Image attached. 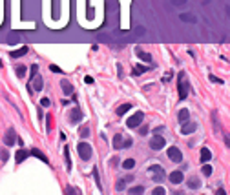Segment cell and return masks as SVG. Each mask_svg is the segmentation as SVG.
Segmentation results:
<instances>
[{"label":"cell","mask_w":230,"mask_h":195,"mask_svg":"<svg viewBox=\"0 0 230 195\" xmlns=\"http://www.w3.org/2000/svg\"><path fill=\"white\" fill-rule=\"evenodd\" d=\"M177 89H179V99H181V100L186 99L188 93H190V82H188V78H186V73H185V71H181V73L177 75Z\"/></svg>","instance_id":"cell-1"},{"label":"cell","mask_w":230,"mask_h":195,"mask_svg":"<svg viewBox=\"0 0 230 195\" xmlns=\"http://www.w3.org/2000/svg\"><path fill=\"white\" fill-rule=\"evenodd\" d=\"M148 173H150V177H152V181H154V183H163V181L166 179L165 168H163V166H159V164H152V166L148 168Z\"/></svg>","instance_id":"cell-2"},{"label":"cell","mask_w":230,"mask_h":195,"mask_svg":"<svg viewBox=\"0 0 230 195\" xmlns=\"http://www.w3.org/2000/svg\"><path fill=\"white\" fill-rule=\"evenodd\" d=\"M165 144H166V141H165V137H163V135H159V133H155V135L150 139V148H152L154 151L163 150V148H165Z\"/></svg>","instance_id":"cell-3"},{"label":"cell","mask_w":230,"mask_h":195,"mask_svg":"<svg viewBox=\"0 0 230 195\" xmlns=\"http://www.w3.org/2000/svg\"><path fill=\"white\" fill-rule=\"evenodd\" d=\"M77 151H79V155H80L82 161H90V157H91V146L88 142H80L77 146Z\"/></svg>","instance_id":"cell-4"},{"label":"cell","mask_w":230,"mask_h":195,"mask_svg":"<svg viewBox=\"0 0 230 195\" xmlns=\"http://www.w3.org/2000/svg\"><path fill=\"white\" fill-rule=\"evenodd\" d=\"M143 119H144V113H143V111H137V113H133V115L126 120V126H128V128H137V126H141Z\"/></svg>","instance_id":"cell-5"},{"label":"cell","mask_w":230,"mask_h":195,"mask_svg":"<svg viewBox=\"0 0 230 195\" xmlns=\"http://www.w3.org/2000/svg\"><path fill=\"white\" fill-rule=\"evenodd\" d=\"M168 159L170 161H174V162H183V153H181V150L177 148V146H172V148H168Z\"/></svg>","instance_id":"cell-6"},{"label":"cell","mask_w":230,"mask_h":195,"mask_svg":"<svg viewBox=\"0 0 230 195\" xmlns=\"http://www.w3.org/2000/svg\"><path fill=\"white\" fill-rule=\"evenodd\" d=\"M196 130H197V124L192 122V120H186V122H183V126H181V133H183V135H190V133H194Z\"/></svg>","instance_id":"cell-7"},{"label":"cell","mask_w":230,"mask_h":195,"mask_svg":"<svg viewBox=\"0 0 230 195\" xmlns=\"http://www.w3.org/2000/svg\"><path fill=\"white\" fill-rule=\"evenodd\" d=\"M15 142H16V133H15L13 128H9L7 133H5V137H4V144L5 146H15Z\"/></svg>","instance_id":"cell-8"},{"label":"cell","mask_w":230,"mask_h":195,"mask_svg":"<svg viewBox=\"0 0 230 195\" xmlns=\"http://www.w3.org/2000/svg\"><path fill=\"white\" fill-rule=\"evenodd\" d=\"M82 120V111L77 108V110H73L71 113H69V122L71 124H77V122H80Z\"/></svg>","instance_id":"cell-9"},{"label":"cell","mask_w":230,"mask_h":195,"mask_svg":"<svg viewBox=\"0 0 230 195\" xmlns=\"http://www.w3.org/2000/svg\"><path fill=\"white\" fill-rule=\"evenodd\" d=\"M60 88H62V93H64V95H73V86H71L66 78L60 80Z\"/></svg>","instance_id":"cell-10"},{"label":"cell","mask_w":230,"mask_h":195,"mask_svg":"<svg viewBox=\"0 0 230 195\" xmlns=\"http://www.w3.org/2000/svg\"><path fill=\"white\" fill-rule=\"evenodd\" d=\"M27 51H29V47H27V46H22L20 49H16V51H11L9 55H11V58H20V57H24Z\"/></svg>","instance_id":"cell-11"},{"label":"cell","mask_w":230,"mask_h":195,"mask_svg":"<svg viewBox=\"0 0 230 195\" xmlns=\"http://www.w3.org/2000/svg\"><path fill=\"white\" fill-rule=\"evenodd\" d=\"M168 179H170L172 184H179V183H183V173L181 172H172Z\"/></svg>","instance_id":"cell-12"},{"label":"cell","mask_w":230,"mask_h":195,"mask_svg":"<svg viewBox=\"0 0 230 195\" xmlns=\"http://www.w3.org/2000/svg\"><path fill=\"white\" fill-rule=\"evenodd\" d=\"M133 181V175H124L119 183H117V190H124V186L128 184V183H132Z\"/></svg>","instance_id":"cell-13"},{"label":"cell","mask_w":230,"mask_h":195,"mask_svg":"<svg viewBox=\"0 0 230 195\" xmlns=\"http://www.w3.org/2000/svg\"><path fill=\"white\" fill-rule=\"evenodd\" d=\"M177 120L183 124V122H186V120H190V111L188 110H181L179 113H177Z\"/></svg>","instance_id":"cell-14"},{"label":"cell","mask_w":230,"mask_h":195,"mask_svg":"<svg viewBox=\"0 0 230 195\" xmlns=\"http://www.w3.org/2000/svg\"><path fill=\"white\" fill-rule=\"evenodd\" d=\"M27 157H29V151H27V150H18V151H16V155H15L16 162H24Z\"/></svg>","instance_id":"cell-15"},{"label":"cell","mask_w":230,"mask_h":195,"mask_svg":"<svg viewBox=\"0 0 230 195\" xmlns=\"http://www.w3.org/2000/svg\"><path fill=\"white\" fill-rule=\"evenodd\" d=\"M212 159V151L208 148H201V162H208Z\"/></svg>","instance_id":"cell-16"},{"label":"cell","mask_w":230,"mask_h":195,"mask_svg":"<svg viewBox=\"0 0 230 195\" xmlns=\"http://www.w3.org/2000/svg\"><path fill=\"white\" fill-rule=\"evenodd\" d=\"M188 188H190V190H199V188H201V181H199L197 177L188 179Z\"/></svg>","instance_id":"cell-17"},{"label":"cell","mask_w":230,"mask_h":195,"mask_svg":"<svg viewBox=\"0 0 230 195\" xmlns=\"http://www.w3.org/2000/svg\"><path fill=\"white\" fill-rule=\"evenodd\" d=\"M179 18H181L183 22H192V24H194V22H197L196 15H192V13H183V15H181Z\"/></svg>","instance_id":"cell-18"},{"label":"cell","mask_w":230,"mask_h":195,"mask_svg":"<svg viewBox=\"0 0 230 195\" xmlns=\"http://www.w3.org/2000/svg\"><path fill=\"white\" fill-rule=\"evenodd\" d=\"M130 110H132V104H122V106H119V108H117V115H119V117H122V115H124V113H128Z\"/></svg>","instance_id":"cell-19"},{"label":"cell","mask_w":230,"mask_h":195,"mask_svg":"<svg viewBox=\"0 0 230 195\" xmlns=\"http://www.w3.org/2000/svg\"><path fill=\"white\" fill-rule=\"evenodd\" d=\"M146 71H148V66H139V64H137V66L133 68L132 75H135V77H137V75H141V73H146Z\"/></svg>","instance_id":"cell-20"},{"label":"cell","mask_w":230,"mask_h":195,"mask_svg":"<svg viewBox=\"0 0 230 195\" xmlns=\"http://www.w3.org/2000/svg\"><path fill=\"white\" fill-rule=\"evenodd\" d=\"M121 146H122V133H117V135L113 137V148L119 150Z\"/></svg>","instance_id":"cell-21"},{"label":"cell","mask_w":230,"mask_h":195,"mask_svg":"<svg viewBox=\"0 0 230 195\" xmlns=\"http://www.w3.org/2000/svg\"><path fill=\"white\" fill-rule=\"evenodd\" d=\"M137 57H139L143 62H150V60H152L150 53H144V51H141V49H137Z\"/></svg>","instance_id":"cell-22"},{"label":"cell","mask_w":230,"mask_h":195,"mask_svg":"<svg viewBox=\"0 0 230 195\" xmlns=\"http://www.w3.org/2000/svg\"><path fill=\"white\" fill-rule=\"evenodd\" d=\"M90 126H80V130H79V135L82 137V139H86V137H90Z\"/></svg>","instance_id":"cell-23"},{"label":"cell","mask_w":230,"mask_h":195,"mask_svg":"<svg viewBox=\"0 0 230 195\" xmlns=\"http://www.w3.org/2000/svg\"><path fill=\"white\" fill-rule=\"evenodd\" d=\"M64 161H66V168L69 172L71 170V159H69V150L68 148H64Z\"/></svg>","instance_id":"cell-24"},{"label":"cell","mask_w":230,"mask_h":195,"mask_svg":"<svg viewBox=\"0 0 230 195\" xmlns=\"http://www.w3.org/2000/svg\"><path fill=\"white\" fill-rule=\"evenodd\" d=\"M143 192H144V188H143V186H132V188L128 190V193H130V195H141Z\"/></svg>","instance_id":"cell-25"},{"label":"cell","mask_w":230,"mask_h":195,"mask_svg":"<svg viewBox=\"0 0 230 195\" xmlns=\"http://www.w3.org/2000/svg\"><path fill=\"white\" fill-rule=\"evenodd\" d=\"M15 71H16V77H18V78H24L27 69H26V66H16V69H15Z\"/></svg>","instance_id":"cell-26"},{"label":"cell","mask_w":230,"mask_h":195,"mask_svg":"<svg viewBox=\"0 0 230 195\" xmlns=\"http://www.w3.org/2000/svg\"><path fill=\"white\" fill-rule=\"evenodd\" d=\"M29 155H35V157H38L40 161H44V162H48V157H46L44 153H40L38 150H31V151H29Z\"/></svg>","instance_id":"cell-27"},{"label":"cell","mask_w":230,"mask_h":195,"mask_svg":"<svg viewBox=\"0 0 230 195\" xmlns=\"http://www.w3.org/2000/svg\"><path fill=\"white\" fill-rule=\"evenodd\" d=\"M122 166H124L126 170H132V168L135 166V161H133V159H126V161L122 162Z\"/></svg>","instance_id":"cell-28"},{"label":"cell","mask_w":230,"mask_h":195,"mask_svg":"<svg viewBox=\"0 0 230 195\" xmlns=\"http://www.w3.org/2000/svg\"><path fill=\"white\" fill-rule=\"evenodd\" d=\"M203 175H207V177H208V175H212V166H210V164H207V162L203 164Z\"/></svg>","instance_id":"cell-29"},{"label":"cell","mask_w":230,"mask_h":195,"mask_svg":"<svg viewBox=\"0 0 230 195\" xmlns=\"http://www.w3.org/2000/svg\"><path fill=\"white\" fill-rule=\"evenodd\" d=\"M64 193H66V195H79V193H80V192H79L77 188H73V186H68Z\"/></svg>","instance_id":"cell-30"},{"label":"cell","mask_w":230,"mask_h":195,"mask_svg":"<svg viewBox=\"0 0 230 195\" xmlns=\"http://www.w3.org/2000/svg\"><path fill=\"white\" fill-rule=\"evenodd\" d=\"M0 159H2L4 162L9 159V153H7V150H0Z\"/></svg>","instance_id":"cell-31"},{"label":"cell","mask_w":230,"mask_h":195,"mask_svg":"<svg viewBox=\"0 0 230 195\" xmlns=\"http://www.w3.org/2000/svg\"><path fill=\"white\" fill-rule=\"evenodd\" d=\"M93 177H95V183H97V186L101 188V177H99V172H97V168H93Z\"/></svg>","instance_id":"cell-32"},{"label":"cell","mask_w":230,"mask_h":195,"mask_svg":"<svg viewBox=\"0 0 230 195\" xmlns=\"http://www.w3.org/2000/svg\"><path fill=\"white\" fill-rule=\"evenodd\" d=\"M135 35H137V37H143V35H144V27H143V26H137V27H135Z\"/></svg>","instance_id":"cell-33"},{"label":"cell","mask_w":230,"mask_h":195,"mask_svg":"<svg viewBox=\"0 0 230 195\" xmlns=\"http://www.w3.org/2000/svg\"><path fill=\"white\" fill-rule=\"evenodd\" d=\"M165 192H166L165 188H161V186H157V188H155V190H154L152 193H154V195H165Z\"/></svg>","instance_id":"cell-34"},{"label":"cell","mask_w":230,"mask_h":195,"mask_svg":"<svg viewBox=\"0 0 230 195\" xmlns=\"http://www.w3.org/2000/svg\"><path fill=\"white\" fill-rule=\"evenodd\" d=\"M40 106H42V108H49L51 104H49V100H48V99H42V100H40Z\"/></svg>","instance_id":"cell-35"},{"label":"cell","mask_w":230,"mask_h":195,"mask_svg":"<svg viewBox=\"0 0 230 195\" xmlns=\"http://www.w3.org/2000/svg\"><path fill=\"white\" fill-rule=\"evenodd\" d=\"M139 135H148V126H141V130H139Z\"/></svg>","instance_id":"cell-36"},{"label":"cell","mask_w":230,"mask_h":195,"mask_svg":"<svg viewBox=\"0 0 230 195\" xmlns=\"http://www.w3.org/2000/svg\"><path fill=\"white\" fill-rule=\"evenodd\" d=\"M132 146V139H126V141H122V146L121 148H130Z\"/></svg>","instance_id":"cell-37"},{"label":"cell","mask_w":230,"mask_h":195,"mask_svg":"<svg viewBox=\"0 0 230 195\" xmlns=\"http://www.w3.org/2000/svg\"><path fill=\"white\" fill-rule=\"evenodd\" d=\"M170 2H172L174 5H185V4H186V0H170Z\"/></svg>","instance_id":"cell-38"},{"label":"cell","mask_w":230,"mask_h":195,"mask_svg":"<svg viewBox=\"0 0 230 195\" xmlns=\"http://www.w3.org/2000/svg\"><path fill=\"white\" fill-rule=\"evenodd\" d=\"M49 69H51L53 73H60V75H62V71H60V68H58V66H49Z\"/></svg>","instance_id":"cell-39"},{"label":"cell","mask_w":230,"mask_h":195,"mask_svg":"<svg viewBox=\"0 0 230 195\" xmlns=\"http://www.w3.org/2000/svg\"><path fill=\"white\" fill-rule=\"evenodd\" d=\"M210 80H212V82H219V84H223V80L218 78V77H214V75H210Z\"/></svg>","instance_id":"cell-40"},{"label":"cell","mask_w":230,"mask_h":195,"mask_svg":"<svg viewBox=\"0 0 230 195\" xmlns=\"http://www.w3.org/2000/svg\"><path fill=\"white\" fill-rule=\"evenodd\" d=\"M84 82H86V84H93V78H91V77H86Z\"/></svg>","instance_id":"cell-41"},{"label":"cell","mask_w":230,"mask_h":195,"mask_svg":"<svg viewBox=\"0 0 230 195\" xmlns=\"http://www.w3.org/2000/svg\"><path fill=\"white\" fill-rule=\"evenodd\" d=\"M0 66H2V60H0Z\"/></svg>","instance_id":"cell-42"}]
</instances>
